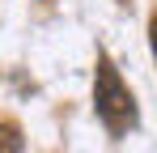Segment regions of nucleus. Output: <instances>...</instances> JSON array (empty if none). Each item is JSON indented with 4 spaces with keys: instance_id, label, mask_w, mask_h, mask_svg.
<instances>
[{
    "instance_id": "2",
    "label": "nucleus",
    "mask_w": 157,
    "mask_h": 153,
    "mask_svg": "<svg viewBox=\"0 0 157 153\" xmlns=\"http://www.w3.org/2000/svg\"><path fill=\"white\" fill-rule=\"evenodd\" d=\"M0 153H26L21 132H17V124H9V119H0Z\"/></svg>"
},
{
    "instance_id": "1",
    "label": "nucleus",
    "mask_w": 157,
    "mask_h": 153,
    "mask_svg": "<svg viewBox=\"0 0 157 153\" xmlns=\"http://www.w3.org/2000/svg\"><path fill=\"white\" fill-rule=\"evenodd\" d=\"M94 111L106 124L110 136H123L136 128V98L123 85L119 68L110 64V55H98V73H94Z\"/></svg>"
},
{
    "instance_id": "3",
    "label": "nucleus",
    "mask_w": 157,
    "mask_h": 153,
    "mask_svg": "<svg viewBox=\"0 0 157 153\" xmlns=\"http://www.w3.org/2000/svg\"><path fill=\"white\" fill-rule=\"evenodd\" d=\"M149 43H153V60H157V13L149 17Z\"/></svg>"
}]
</instances>
